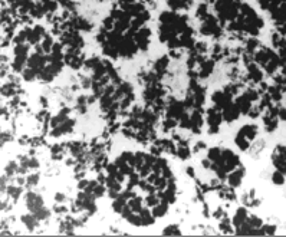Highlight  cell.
Segmentation results:
<instances>
[{
    "instance_id": "7a4b0ae2",
    "label": "cell",
    "mask_w": 286,
    "mask_h": 237,
    "mask_svg": "<svg viewBox=\"0 0 286 237\" xmlns=\"http://www.w3.org/2000/svg\"><path fill=\"white\" fill-rule=\"evenodd\" d=\"M243 177H245V168L240 165V168H239L237 171H235L233 174H230V177H229V184H230L232 187L240 186Z\"/></svg>"
},
{
    "instance_id": "6da1fadb",
    "label": "cell",
    "mask_w": 286,
    "mask_h": 237,
    "mask_svg": "<svg viewBox=\"0 0 286 237\" xmlns=\"http://www.w3.org/2000/svg\"><path fill=\"white\" fill-rule=\"evenodd\" d=\"M257 135V127L256 125H245L240 131H239L237 137H236V144L239 145V148L242 149H249L250 142L253 141V138Z\"/></svg>"
},
{
    "instance_id": "3957f363",
    "label": "cell",
    "mask_w": 286,
    "mask_h": 237,
    "mask_svg": "<svg viewBox=\"0 0 286 237\" xmlns=\"http://www.w3.org/2000/svg\"><path fill=\"white\" fill-rule=\"evenodd\" d=\"M163 234H175V236H180L181 231H180V227L175 226V224H173V226H168L164 229Z\"/></svg>"
},
{
    "instance_id": "277c9868",
    "label": "cell",
    "mask_w": 286,
    "mask_h": 237,
    "mask_svg": "<svg viewBox=\"0 0 286 237\" xmlns=\"http://www.w3.org/2000/svg\"><path fill=\"white\" fill-rule=\"evenodd\" d=\"M272 180L275 181L276 184H283V181H285V178H283V174L280 173V171H278V173H275L272 175Z\"/></svg>"
},
{
    "instance_id": "5b68a950",
    "label": "cell",
    "mask_w": 286,
    "mask_h": 237,
    "mask_svg": "<svg viewBox=\"0 0 286 237\" xmlns=\"http://www.w3.org/2000/svg\"><path fill=\"white\" fill-rule=\"evenodd\" d=\"M263 231H265V234H275L276 233V227L266 224V226H263Z\"/></svg>"
}]
</instances>
